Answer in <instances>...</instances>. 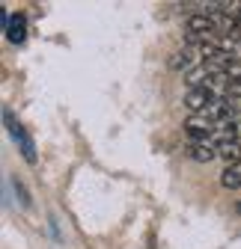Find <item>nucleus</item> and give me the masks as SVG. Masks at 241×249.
Returning <instances> with one entry per match:
<instances>
[{"label":"nucleus","mask_w":241,"mask_h":249,"mask_svg":"<svg viewBox=\"0 0 241 249\" xmlns=\"http://www.w3.org/2000/svg\"><path fill=\"white\" fill-rule=\"evenodd\" d=\"M3 122H6V131H9V137L21 145V154H24V160L27 163H36V145H33V140H30V134L24 131V124L12 116V110H3Z\"/></svg>","instance_id":"1"},{"label":"nucleus","mask_w":241,"mask_h":249,"mask_svg":"<svg viewBox=\"0 0 241 249\" xmlns=\"http://www.w3.org/2000/svg\"><path fill=\"white\" fill-rule=\"evenodd\" d=\"M221 30H218V21L212 18V15H191L188 18V39L194 42V45H208V39L212 36H218Z\"/></svg>","instance_id":"2"},{"label":"nucleus","mask_w":241,"mask_h":249,"mask_svg":"<svg viewBox=\"0 0 241 249\" xmlns=\"http://www.w3.org/2000/svg\"><path fill=\"white\" fill-rule=\"evenodd\" d=\"M215 89H208V86H197V89H188V95H185V107L194 113V116H202L215 107Z\"/></svg>","instance_id":"3"},{"label":"nucleus","mask_w":241,"mask_h":249,"mask_svg":"<svg viewBox=\"0 0 241 249\" xmlns=\"http://www.w3.org/2000/svg\"><path fill=\"white\" fill-rule=\"evenodd\" d=\"M185 134L191 137V142H208L218 134V124L208 119V116H191L185 122Z\"/></svg>","instance_id":"4"},{"label":"nucleus","mask_w":241,"mask_h":249,"mask_svg":"<svg viewBox=\"0 0 241 249\" xmlns=\"http://www.w3.org/2000/svg\"><path fill=\"white\" fill-rule=\"evenodd\" d=\"M200 56H202V48H185V51H176L173 53V59H170V69H176V71H194V66L200 62Z\"/></svg>","instance_id":"5"},{"label":"nucleus","mask_w":241,"mask_h":249,"mask_svg":"<svg viewBox=\"0 0 241 249\" xmlns=\"http://www.w3.org/2000/svg\"><path fill=\"white\" fill-rule=\"evenodd\" d=\"M185 154L191 160H197V163H212L218 158V145H212V142H191L185 148Z\"/></svg>","instance_id":"6"},{"label":"nucleus","mask_w":241,"mask_h":249,"mask_svg":"<svg viewBox=\"0 0 241 249\" xmlns=\"http://www.w3.org/2000/svg\"><path fill=\"white\" fill-rule=\"evenodd\" d=\"M6 39L12 45H21L27 39V18L24 15H9V21H6Z\"/></svg>","instance_id":"7"},{"label":"nucleus","mask_w":241,"mask_h":249,"mask_svg":"<svg viewBox=\"0 0 241 249\" xmlns=\"http://www.w3.org/2000/svg\"><path fill=\"white\" fill-rule=\"evenodd\" d=\"M218 158H223L229 166L241 163V140H221L218 142Z\"/></svg>","instance_id":"8"},{"label":"nucleus","mask_w":241,"mask_h":249,"mask_svg":"<svg viewBox=\"0 0 241 249\" xmlns=\"http://www.w3.org/2000/svg\"><path fill=\"white\" fill-rule=\"evenodd\" d=\"M221 184L226 187V190H238V187H241V163L226 166V169L221 172Z\"/></svg>","instance_id":"9"}]
</instances>
